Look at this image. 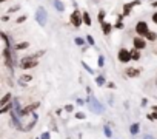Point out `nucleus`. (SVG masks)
<instances>
[{
	"label": "nucleus",
	"mask_w": 157,
	"mask_h": 139,
	"mask_svg": "<svg viewBox=\"0 0 157 139\" xmlns=\"http://www.w3.org/2000/svg\"><path fill=\"white\" fill-rule=\"evenodd\" d=\"M23 22H26V16H22L17 19V23H23Z\"/></svg>",
	"instance_id": "24"
},
{
	"label": "nucleus",
	"mask_w": 157,
	"mask_h": 139,
	"mask_svg": "<svg viewBox=\"0 0 157 139\" xmlns=\"http://www.w3.org/2000/svg\"><path fill=\"white\" fill-rule=\"evenodd\" d=\"M99 66H103V57H99Z\"/></svg>",
	"instance_id": "31"
},
{
	"label": "nucleus",
	"mask_w": 157,
	"mask_h": 139,
	"mask_svg": "<svg viewBox=\"0 0 157 139\" xmlns=\"http://www.w3.org/2000/svg\"><path fill=\"white\" fill-rule=\"evenodd\" d=\"M46 19H48V14H46V10L43 8V6H40L37 11H36V20L39 22V25H42V26H45V23H46Z\"/></svg>",
	"instance_id": "1"
},
{
	"label": "nucleus",
	"mask_w": 157,
	"mask_h": 139,
	"mask_svg": "<svg viewBox=\"0 0 157 139\" xmlns=\"http://www.w3.org/2000/svg\"><path fill=\"white\" fill-rule=\"evenodd\" d=\"M88 104H90V107H91V110H93L94 113H103L102 104H99L94 96H90V97H88Z\"/></svg>",
	"instance_id": "2"
},
{
	"label": "nucleus",
	"mask_w": 157,
	"mask_h": 139,
	"mask_svg": "<svg viewBox=\"0 0 157 139\" xmlns=\"http://www.w3.org/2000/svg\"><path fill=\"white\" fill-rule=\"evenodd\" d=\"M75 43H77V45H83L85 42H83V39H80V37H75Z\"/></svg>",
	"instance_id": "23"
},
{
	"label": "nucleus",
	"mask_w": 157,
	"mask_h": 139,
	"mask_svg": "<svg viewBox=\"0 0 157 139\" xmlns=\"http://www.w3.org/2000/svg\"><path fill=\"white\" fill-rule=\"evenodd\" d=\"M152 6H157V0H155V2H154V3H152Z\"/></svg>",
	"instance_id": "35"
},
{
	"label": "nucleus",
	"mask_w": 157,
	"mask_h": 139,
	"mask_svg": "<svg viewBox=\"0 0 157 139\" xmlns=\"http://www.w3.org/2000/svg\"><path fill=\"white\" fill-rule=\"evenodd\" d=\"M10 99H11V94H10V93H8V94H5V96H3V99L0 101V107H5V105L10 102Z\"/></svg>",
	"instance_id": "12"
},
{
	"label": "nucleus",
	"mask_w": 157,
	"mask_h": 139,
	"mask_svg": "<svg viewBox=\"0 0 157 139\" xmlns=\"http://www.w3.org/2000/svg\"><path fill=\"white\" fill-rule=\"evenodd\" d=\"M145 37H146L148 40H155V39H157V34H155V33H152V31H148V34H146Z\"/></svg>",
	"instance_id": "16"
},
{
	"label": "nucleus",
	"mask_w": 157,
	"mask_h": 139,
	"mask_svg": "<svg viewBox=\"0 0 157 139\" xmlns=\"http://www.w3.org/2000/svg\"><path fill=\"white\" fill-rule=\"evenodd\" d=\"M20 65H22V68H34V66H37V60L36 59H33V57H26V59H23L22 62H20Z\"/></svg>",
	"instance_id": "4"
},
{
	"label": "nucleus",
	"mask_w": 157,
	"mask_h": 139,
	"mask_svg": "<svg viewBox=\"0 0 157 139\" xmlns=\"http://www.w3.org/2000/svg\"><path fill=\"white\" fill-rule=\"evenodd\" d=\"M65 108H66V110H68V111H72V105H66V107H65Z\"/></svg>",
	"instance_id": "33"
},
{
	"label": "nucleus",
	"mask_w": 157,
	"mask_h": 139,
	"mask_svg": "<svg viewBox=\"0 0 157 139\" xmlns=\"http://www.w3.org/2000/svg\"><path fill=\"white\" fill-rule=\"evenodd\" d=\"M105 134H106L108 137H111V136H113V133H111V130H109V127H108V125H105Z\"/></svg>",
	"instance_id": "21"
},
{
	"label": "nucleus",
	"mask_w": 157,
	"mask_h": 139,
	"mask_svg": "<svg viewBox=\"0 0 157 139\" xmlns=\"http://www.w3.org/2000/svg\"><path fill=\"white\" fill-rule=\"evenodd\" d=\"M31 81V76H22L20 77V84L22 85H25V82H29Z\"/></svg>",
	"instance_id": "18"
},
{
	"label": "nucleus",
	"mask_w": 157,
	"mask_h": 139,
	"mask_svg": "<svg viewBox=\"0 0 157 139\" xmlns=\"http://www.w3.org/2000/svg\"><path fill=\"white\" fill-rule=\"evenodd\" d=\"M75 117H77V119H85V114H83V113H77Z\"/></svg>",
	"instance_id": "25"
},
{
	"label": "nucleus",
	"mask_w": 157,
	"mask_h": 139,
	"mask_svg": "<svg viewBox=\"0 0 157 139\" xmlns=\"http://www.w3.org/2000/svg\"><path fill=\"white\" fill-rule=\"evenodd\" d=\"M139 3H140V0H136V2H131V3H126V5L123 6V10H125V13H123V14H125V16H128V14H129V11H131V8H132V6H137Z\"/></svg>",
	"instance_id": "8"
},
{
	"label": "nucleus",
	"mask_w": 157,
	"mask_h": 139,
	"mask_svg": "<svg viewBox=\"0 0 157 139\" xmlns=\"http://www.w3.org/2000/svg\"><path fill=\"white\" fill-rule=\"evenodd\" d=\"M96 82H97V85H103V84H105V79H103V76H99V77L96 79Z\"/></svg>",
	"instance_id": "20"
},
{
	"label": "nucleus",
	"mask_w": 157,
	"mask_h": 139,
	"mask_svg": "<svg viewBox=\"0 0 157 139\" xmlns=\"http://www.w3.org/2000/svg\"><path fill=\"white\" fill-rule=\"evenodd\" d=\"M119 60L120 62H128V60H131V53L129 51H126V50H120L119 51Z\"/></svg>",
	"instance_id": "6"
},
{
	"label": "nucleus",
	"mask_w": 157,
	"mask_h": 139,
	"mask_svg": "<svg viewBox=\"0 0 157 139\" xmlns=\"http://www.w3.org/2000/svg\"><path fill=\"white\" fill-rule=\"evenodd\" d=\"M146 46V43H145V40L142 39V37H136L134 39V48H137V50H143Z\"/></svg>",
	"instance_id": "7"
},
{
	"label": "nucleus",
	"mask_w": 157,
	"mask_h": 139,
	"mask_svg": "<svg viewBox=\"0 0 157 139\" xmlns=\"http://www.w3.org/2000/svg\"><path fill=\"white\" fill-rule=\"evenodd\" d=\"M13 104H14V113H16V114H23V111H22V108H20V105H19V101L14 99Z\"/></svg>",
	"instance_id": "10"
},
{
	"label": "nucleus",
	"mask_w": 157,
	"mask_h": 139,
	"mask_svg": "<svg viewBox=\"0 0 157 139\" xmlns=\"http://www.w3.org/2000/svg\"><path fill=\"white\" fill-rule=\"evenodd\" d=\"M0 2H2V3H3V2H6V0H0Z\"/></svg>",
	"instance_id": "36"
},
{
	"label": "nucleus",
	"mask_w": 157,
	"mask_h": 139,
	"mask_svg": "<svg viewBox=\"0 0 157 139\" xmlns=\"http://www.w3.org/2000/svg\"><path fill=\"white\" fill-rule=\"evenodd\" d=\"M143 139H154L152 136H149V134H146V136H143Z\"/></svg>",
	"instance_id": "34"
},
{
	"label": "nucleus",
	"mask_w": 157,
	"mask_h": 139,
	"mask_svg": "<svg viewBox=\"0 0 157 139\" xmlns=\"http://www.w3.org/2000/svg\"><path fill=\"white\" fill-rule=\"evenodd\" d=\"M148 119H157V111H155L154 114H149V116H148Z\"/></svg>",
	"instance_id": "27"
},
{
	"label": "nucleus",
	"mask_w": 157,
	"mask_h": 139,
	"mask_svg": "<svg viewBox=\"0 0 157 139\" xmlns=\"http://www.w3.org/2000/svg\"><path fill=\"white\" fill-rule=\"evenodd\" d=\"M131 59H132V60H139V59H140V53L136 51V48L131 51Z\"/></svg>",
	"instance_id": "15"
},
{
	"label": "nucleus",
	"mask_w": 157,
	"mask_h": 139,
	"mask_svg": "<svg viewBox=\"0 0 157 139\" xmlns=\"http://www.w3.org/2000/svg\"><path fill=\"white\" fill-rule=\"evenodd\" d=\"M83 66L86 68V71H88V73H93V70H91V68H90V66H88V65H86L85 62H83Z\"/></svg>",
	"instance_id": "28"
},
{
	"label": "nucleus",
	"mask_w": 157,
	"mask_h": 139,
	"mask_svg": "<svg viewBox=\"0 0 157 139\" xmlns=\"http://www.w3.org/2000/svg\"><path fill=\"white\" fill-rule=\"evenodd\" d=\"M137 131H139V124H132L131 125V133L132 134H137Z\"/></svg>",
	"instance_id": "19"
},
{
	"label": "nucleus",
	"mask_w": 157,
	"mask_h": 139,
	"mask_svg": "<svg viewBox=\"0 0 157 139\" xmlns=\"http://www.w3.org/2000/svg\"><path fill=\"white\" fill-rule=\"evenodd\" d=\"M86 39H88V42H90V43H91V45H94V39H93V37H91V36H88V37H86Z\"/></svg>",
	"instance_id": "29"
},
{
	"label": "nucleus",
	"mask_w": 157,
	"mask_h": 139,
	"mask_svg": "<svg viewBox=\"0 0 157 139\" xmlns=\"http://www.w3.org/2000/svg\"><path fill=\"white\" fill-rule=\"evenodd\" d=\"M16 11H19V6H14V8H10L8 10V13H16Z\"/></svg>",
	"instance_id": "26"
},
{
	"label": "nucleus",
	"mask_w": 157,
	"mask_h": 139,
	"mask_svg": "<svg viewBox=\"0 0 157 139\" xmlns=\"http://www.w3.org/2000/svg\"><path fill=\"white\" fill-rule=\"evenodd\" d=\"M139 74H140V71L136 70V68H128L126 70V76H129V77H137Z\"/></svg>",
	"instance_id": "9"
},
{
	"label": "nucleus",
	"mask_w": 157,
	"mask_h": 139,
	"mask_svg": "<svg viewBox=\"0 0 157 139\" xmlns=\"http://www.w3.org/2000/svg\"><path fill=\"white\" fill-rule=\"evenodd\" d=\"M29 46V43L28 42H22V43H19L17 46H16V50H26Z\"/></svg>",
	"instance_id": "17"
},
{
	"label": "nucleus",
	"mask_w": 157,
	"mask_h": 139,
	"mask_svg": "<svg viewBox=\"0 0 157 139\" xmlns=\"http://www.w3.org/2000/svg\"><path fill=\"white\" fill-rule=\"evenodd\" d=\"M69 20H71V23H72L75 28H78V26L82 25V22H83V16H80V13H78V11H74V13L71 14Z\"/></svg>",
	"instance_id": "3"
},
{
	"label": "nucleus",
	"mask_w": 157,
	"mask_h": 139,
	"mask_svg": "<svg viewBox=\"0 0 157 139\" xmlns=\"http://www.w3.org/2000/svg\"><path fill=\"white\" fill-rule=\"evenodd\" d=\"M54 5H56L57 11H63V10H65V5L60 2V0H54Z\"/></svg>",
	"instance_id": "14"
},
{
	"label": "nucleus",
	"mask_w": 157,
	"mask_h": 139,
	"mask_svg": "<svg viewBox=\"0 0 157 139\" xmlns=\"http://www.w3.org/2000/svg\"><path fill=\"white\" fill-rule=\"evenodd\" d=\"M103 17H105V11H100V14H99V22L100 23H103L105 20H103Z\"/></svg>",
	"instance_id": "22"
},
{
	"label": "nucleus",
	"mask_w": 157,
	"mask_h": 139,
	"mask_svg": "<svg viewBox=\"0 0 157 139\" xmlns=\"http://www.w3.org/2000/svg\"><path fill=\"white\" fill-rule=\"evenodd\" d=\"M42 139H49V133H43V136H42Z\"/></svg>",
	"instance_id": "32"
},
{
	"label": "nucleus",
	"mask_w": 157,
	"mask_h": 139,
	"mask_svg": "<svg viewBox=\"0 0 157 139\" xmlns=\"http://www.w3.org/2000/svg\"><path fill=\"white\" fill-rule=\"evenodd\" d=\"M83 23H86L88 26L93 23V22H91V16H90L88 13H83Z\"/></svg>",
	"instance_id": "13"
},
{
	"label": "nucleus",
	"mask_w": 157,
	"mask_h": 139,
	"mask_svg": "<svg viewBox=\"0 0 157 139\" xmlns=\"http://www.w3.org/2000/svg\"><path fill=\"white\" fill-rule=\"evenodd\" d=\"M102 26H103V33H105V34H109V33H111V30H113V26H111L108 22H103V23H102Z\"/></svg>",
	"instance_id": "11"
},
{
	"label": "nucleus",
	"mask_w": 157,
	"mask_h": 139,
	"mask_svg": "<svg viewBox=\"0 0 157 139\" xmlns=\"http://www.w3.org/2000/svg\"><path fill=\"white\" fill-rule=\"evenodd\" d=\"M152 22H154V23H157V13H154V14H152Z\"/></svg>",
	"instance_id": "30"
},
{
	"label": "nucleus",
	"mask_w": 157,
	"mask_h": 139,
	"mask_svg": "<svg viewBox=\"0 0 157 139\" xmlns=\"http://www.w3.org/2000/svg\"><path fill=\"white\" fill-rule=\"evenodd\" d=\"M136 33L140 34V36H146L148 34V25H146V22H139L136 25Z\"/></svg>",
	"instance_id": "5"
}]
</instances>
